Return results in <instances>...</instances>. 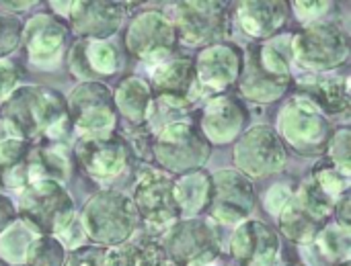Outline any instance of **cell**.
<instances>
[{
	"label": "cell",
	"mask_w": 351,
	"mask_h": 266,
	"mask_svg": "<svg viewBox=\"0 0 351 266\" xmlns=\"http://www.w3.org/2000/svg\"><path fill=\"white\" fill-rule=\"evenodd\" d=\"M2 119L31 146L62 144L72 131L66 101L45 86L14 88L2 103Z\"/></svg>",
	"instance_id": "obj_1"
},
{
	"label": "cell",
	"mask_w": 351,
	"mask_h": 266,
	"mask_svg": "<svg viewBox=\"0 0 351 266\" xmlns=\"http://www.w3.org/2000/svg\"><path fill=\"white\" fill-rule=\"evenodd\" d=\"M282 41L249 43L243 51V68L237 80L239 92L253 103H274L282 98L290 84V59Z\"/></svg>",
	"instance_id": "obj_2"
},
{
	"label": "cell",
	"mask_w": 351,
	"mask_h": 266,
	"mask_svg": "<svg viewBox=\"0 0 351 266\" xmlns=\"http://www.w3.org/2000/svg\"><path fill=\"white\" fill-rule=\"evenodd\" d=\"M138 224V211L130 197L117 191H101L82 209V228L97 246H119L130 240Z\"/></svg>",
	"instance_id": "obj_3"
},
{
	"label": "cell",
	"mask_w": 351,
	"mask_h": 266,
	"mask_svg": "<svg viewBox=\"0 0 351 266\" xmlns=\"http://www.w3.org/2000/svg\"><path fill=\"white\" fill-rule=\"evenodd\" d=\"M150 154L167 172L185 174L191 170H199L212 154V146L199 131V127L191 125L189 119L171 123L162 127L152 137Z\"/></svg>",
	"instance_id": "obj_4"
},
{
	"label": "cell",
	"mask_w": 351,
	"mask_h": 266,
	"mask_svg": "<svg viewBox=\"0 0 351 266\" xmlns=\"http://www.w3.org/2000/svg\"><path fill=\"white\" fill-rule=\"evenodd\" d=\"M21 191V220L31 224L41 236L60 238L76 222L74 201L60 183H29Z\"/></svg>",
	"instance_id": "obj_5"
},
{
	"label": "cell",
	"mask_w": 351,
	"mask_h": 266,
	"mask_svg": "<svg viewBox=\"0 0 351 266\" xmlns=\"http://www.w3.org/2000/svg\"><path fill=\"white\" fill-rule=\"evenodd\" d=\"M333 209L335 201L327 197L313 181H306L296 193H292L290 201L280 211V230L296 244H311L329 224Z\"/></svg>",
	"instance_id": "obj_6"
},
{
	"label": "cell",
	"mask_w": 351,
	"mask_h": 266,
	"mask_svg": "<svg viewBox=\"0 0 351 266\" xmlns=\"http://www.w3.org/2000/svg\"><path fill=\"white\" fill-rule=\"evenodd\" d=\"M278 127L284 142L304 156H319L327 150L331 129L327 117L304 96L294 94L282 107Z\"/></svg>",
	"instance_id": "obj_7"
},
{
	"label": "cell",
	"mask_w": 351,
	"mask_h": 266,
	"mask_svg": "<svg viewBox=\"0 0 351 266\" xmlns=\"http://www.w3.org/2000/svg\"><path fill=\"white\" fill-rule=\"evenodd\" d=\"M290 47L300 66L319 72L339 68L350 57L348 35L333 23L306 25L292 37Z\"/></svg>",
	"instance_id": "obj_8"
},
{
	"label": "cell",
	"mask_w": 351,
	"mask_h": 266,
	"mask_svg": "<svg viewBox=\"0 0 351 266\" xmlns=\"http://www.w3.org/2000/svg\"><path fill=\"white\" fill-rule=\"evenodd\" d=\"M288 160L280 135L265 125L247 129L234 146V164L247 178H265L284 170Z\"/></svg>",
	"instance_id": "obj_9"
},
{
	"label": "cell",
	"mask_w": 351,
	"mask_h": 266,
	"mask_svg": "<svg viewBox=\"0 0 351 266\" xmlns=\"http://www.w3.org/2000/svg\"><path fill=\"white\" fill-rule=\"evenodd\" d=\"M171 23L177 41L191 47H208L228 35V10L222 2H179Z\"/></svg>",
	"instance_id": "obj_10"
},
{
	"label": "cell",
	"mask_w": 351,
	"mask_h": 266,
	"mask_svg": "<svg viewBox=\"0 0 351 266\" xmlns=\"http://www.w3.org/2000/svg\"><path fill=\"white\" fill-rule=\"evenodd\" d=\"M66 109L70 123L86 135L111 133L117 125L113 92L103 82H80L72 90Z\"/></svg>",
	"instance_id": "obj_11"
},
{
	"label": "cell",
	"mask_w": 351,
	"mask_h": 266,
	"mask_svg": "<svg viewBox=\"0 0 351 266\" xmlns=\"http://www.w3.org/2000/svg\"><path fill=\"white\" fill-rule=\"evenodd\" d=\"M160 246L167 256L179 266H208L220 254L214 228L197 217L177 222Z\"/></svg>",
	"instance_id": "obj_12"
},
{
	"label": "cell",
	"mask_w": 351,
	"mask_h": 266,
	"mask_svg": "<svg viewBox=\"0 0 351 266\" xmlns=\"http://www.w3.org/2000/svg\"><path fill=\"white\" fill-rule=\"evenodd\" d=\"M177 45V33L160 10H144L140 12L125 31V47L138 59L148 62H165L171 57Z\"/></svg>",
	"instance_id": "obj_13"
},
{
	"label": "cell",
	"mask_w": 351,
	"mask_h": 266,
	"mask_svg": "<svg viewBox=\"0 0 351 266\" xmlns=\"http://www.w3.org/2000/svg\"><path fill=\"white\" fill-rule=\"evenodd\" d=\"M257 203L251 178L239 170H218L212 176L210 215L220 224H243L249 220Z\"/></svg>",
	"instance_id": "obj_14"
},
{
	"label": "cell",
	"mask_w": 351,
	"mask_h": 266,
	"mask_svg": "<svg viewBox=\"0 0 351 266\" xmlns=\"http://www.w3.org/2000/svg\"><path fill=\"white\" fill-rule=\"evenodd\" d=\"M132 203L152 228H169L181 220L173 195V176L165 170H146L136 183Z\"/></svg>",
	"instance_id": "obj_15"
},
{
	"label": "cell",
	"mask_w": 351,
	"mask_h": 266,
	"mask_svg": "<svg viewBox=\"0 0 351 266\" xmlns=\"http://www.w3.org/2000/svg\"><path fill=\"white\" fill-rule=\"evenodd\" d=\"M197 86L208 94H222L237 84L243 68V49L234 43L220 41L199 51L193 62Z\"/></svg>",
	"instance_id": "obj_16"
},
{
	"label": "cell",
	"mask_w": 351,
	"mask_h": 266,
	"mask_svg": "<svg viewBox=\"0 0 351 266\" xmlns=\"http://www.w3.org/2000/svg\"><path fill=\"white\" fill-rule=\"evenodd\" d=\"M128 142L111 131L103 135H86L76 148V158L86 174L97 181H109L123 172L130 160Z\"/></svg>",
	"instance_id": "obj_17"
},
{
	"label": "cell",
	"mask_w": 351,
	"mask_h": 266,
	"mask_svg": "<svg viewBox=\"0 0 351 266\" xmlns=\"http://www.w3.org/2000/svg\"><path fill=\"white\" fill-rule=\"evenodd\" d=\"M249 123V113L247 107L241 103L239 96L222 92L212 96L206 107L202 109L199 117V131L208 139V144H230L234 142L245 125Z\"/></svg>",
	"instance_id": "obj_18"
},
{
	"label": "cell",
	"mask_w": 351,
	"mask_h": 266,
	"mask_svg": "<svg viewBox=\"0 0 351 266\" xmlns=\"http://www.w3.org/2000/svg\"><path fill=\"white\" fill-rule=\"evenodd\" d=\"M66 8L62 21L82 39H107L123 21V4L117 2H66Z\"/></svg>",
	"instance_id": "obj_19"
},
{
	"label": "cell",
	"mask_w": 351,
	"mask_h": 266,
	"mask_svg": "<svg viewBox=\"0 0 351 266\" xmlns=\"http://www.w3.org/2000/svg\"><path fill=\"white\" fill-rule=\"evenodd\" d=\"M280 248L276 230L259 220L243 222L230 240V252L241 266H271Z\"/></svg>",
	"instance_id": "obj_20"
},
{
	"label": "cell",
	"mask_w": 351,
	"mask_h": 266,
	"mask_svg": "<svg viewBox=\"0 0 351 266\" xmlns=\"http://www.w3.org/2000/svg\"><path fill=\"white\" fill-rule=\"evenodd\" d=\"M68 39V25L53 14H35L23 25L21 41L27 59L37 66H49L58 59Z\"/></svg>",
	"instance_id": "obj_21"
},
{
	"label": "cell",
	"mask_w": 351,
	"mask_h": 266,
	"mask_svg": "<svg viewBox=\"0 0 351 266\" xmlns=\"http://www.w3.org/2000/svg\"><path fill=\"white\" fill-rule=\"evenodd\" d=\"M68 68L82 82H99L119 70V53L107 39H78L68 49Z\"/></svg>",
	"instance_id": "obj_22"
},
{
	"label": "cell",
	"mask_w": 351,
	"mask_h": 266,
	"mask_svg": "<svg viewBox=\"0 0 351 266\" xmlns=\"http://www.w3.org/2000/svg\"><path fill=\"white\" fill-rule=\"evenodd\" d=\"M152 88L156 96L173 98L191 105V94L197 88L195 66L189 57H167L152 72Z\"/></svg>",
	"instance_id": "obj_23"
},
{
	"label": "cell",
	"mask_w": 351,
	"mask_h": 266,
	"mask_svg": "<svg viewBox=\"0 0 351 266\" xmlns=\"http://www.w3.org/2000/svg\"><path fill=\"white\" fill-rule=\"evenodd\" d=\"M288 2H241L237 6V23L239 27L255 37V39H265L278 33L286 18H288Z\"/></svg>",
	"instance_id": "obj_24"
},
{
	"label": "cell",
	"mask_w": 351,
	"mask_h": 266,
	"mask_svg": "<svg viewBox=\"0 0 351 266\" xmlns=\"http://www.w3.org/2000/svg\"><path fill=\"white\" fill-rule=\"evenodd\" d=\"M173 195L179 209V215L191 220L199 215L210 205L212 197V174L206 170H191L173 178Z\"/></svg>",
	"instance_id": "obj_25"
},
{
	"label": "cell",
	"mask_w": 351,
	"mask_h": 266,
	"mask_svg": "<svg viewBox=\"0 0 351 266\" xmlns=\"http://www.w3.org/2000/svg\"><path fill=\"white\" fill-rule=\"evenodd\" d=\"M27 172H29V183L53 181L62 185L70 172V164L62 146L60 144L31 146L27 154Z\"/></svg>",
	"instance_id": "obj_26"
},
{
	"label": "cell",
	"mask_w": 351,
	"mask_h": 266,
	"mask_svg": "<svg viewBox=\"0 0 351 266\" xmlns=\"http://www.w3.org/2000/svg\"><path fill=\"white\" fill-rule=\"evenodd\" d=\"M152 88L150 84L140 78V76H128L123 78L115 92H113V103H115V109L132 123L136 125H144L146 123V117H148V111H150V105H152Z\"/></svg>",
	"instance_id": "obj_27"
},
{
	"label": "cell",
	"mask_w": 351,
	"mask_h": 266,
	"mask_svg": "<svg viewBox=\"0 0 351 266\" xmlns=\"http://www.w3.org/2000/svg\"><path fill=\"white\" fill-rule=\"evenodd\" d=\"M167 258L165 248L156 240H144L138 244L123 242L107 248L105 266H160Z\"/></svg>",
	"instance_id": "obj_28"
},
{
	"label": "cell",
	"mask_w": 351,
	"mask_h": 266,
	"mask_svg": "<svg viewBox=\"0 0 351 266\" xmlns=\"http://www.w3.org/2000/svg\"><path fill=\"white\" fill-rule=\"evenodd\" d=\"M298 96H304L311 101L323 115L325 113H346L350 107V80L343 82L327 80V82H315L306 84L298 90Z\"/></svg>",
	"instance_id": "obj_29"
},
{
	"label": "cell",
	"mask_w": 351,
	"mask_h": 266,
	"mask_svg": "<svg viewBox=\"0 0 351 266\" xmlns=\"http://www.w3.org/2000/svg\"><path fill=\"white\" fill-rule=\"evenodd\" d=\"M39 232L25 220H14L6 230L0 232V258L10 265H23L31 242Z\"/></svg>",
	"instance_id": "obj_30"
},
{
	"label": "cell",
	"mask_w": 351,
	"mask_h": 266,
	"mask_svg": "<svg viewBox=\"0 0 351 266\" xmlns=\"http://www.w3.org/2000/svg\"><path fill=\"white\" fill-rule=\"evenodd\" d=\"M350 226L343 224H327L321 234L317 236L319 252L329 261V263H348L350 261Z\"/></svg>",
	"instance_id": "obj_31"
},
{
	"label": "cell",
	"mask_w": 351,
	"mask_h": 266,
	"mask_svg": "<svg viewBox=\"0 0 351 266\" xmlns=\"http://www.w3.org/2000/svg\"><path fill=\"white\" fill-rule=\"evenodd\" d=\"M66 246L56 236H37L25 256L27 266H64Z\"/></svg>",
	"instance_id": "obj_32"
},
{
	"label": "cell",
	"mask_w": 351,
	"mask_h": 266,
	"mask_svg": "<svg viewBox=\"0 0 351 266\" xmlns=\"http://www.w3.org/2000/svg\"><path fill=\"white\" fill-rule=\"evenodd\" d=\"M311 181L333 201H337L343 193H348V183H350V178L343 176L329 160H323L315 166Z\"/></svg>",
	"instance_id": "obj_33"
},
{
	"label": "cell",
	"mask_w": 351,
	"mask_h": 266,
	"mask_svg": "<svg viewBox=\"0 0 351 266\" xmlns=\"http://www.w3.org/2000/svg\"><path fill=\"white\" fill-rule=\"evenodd\" d=\"M351 135L350 129H337L335 133H331L329 144H327V152H329V162L343 174L350 178V148H351Z\"/></svg>",
	"instance_id": "obj_34"
},
{
	"label": "cell",
	"mask_w": 351,
	"mask_h": 266,
	"mask_svg": "<svg viewBox=\"0 0 351 266\" xmlns=\"http://www.w3.org/2000/svg\"><path fill=\"white\" fill-rule=\"evenodd\" d=\"M21 35L23 23L8 12H0V57L16 49V45L21 43Z\"/></svg>",
	"instance_id": "obj_35"
},
{
	"label": "cell",
	"mask_w": 351,
	"mask_h": 266,
	"mask_svg": "<svg viewBox=\"0 0 351 266\" xmlns=\"http://www.w3.org/2000/svg\"><path fill=\"white\" fill-rule=\"evenodd\" d=\"M105 246H80L66 254L64 266H105Z\"/></svg>",
	"instance_id": "obj_36"
},
{
	"label": "cell",
	"mask_w": 351,
	"mask_h": 266,
	"mask_svg": "<svg viewBox=\"0 0 351 266\" xmlns=\"http://www.w3.org/2000/svg\"><path fill=\"white\" fill-rule=\"evenodd\" d=\"M302 23H317L333 4L331 2H292L290 4Z\"/></svg>",
	"instance_id": "obj_37"
},
{
	"label": "cell",
	"mask_w": 351,
	"mask_h": 266,
	"mask_svg": "<svg viewBox=\"0 0 351 266\" xmlns=\"http://www.w3.org/2000/svg\"><path fill=\"white\" fill-rule=\"evenodd\" d=\"M19 84V68L14 62L0 57V98H6Z\"/></svg>",
	"instance_id": "obj_38"
},
{
	"label": "cell",
	"mask_w": 351,
	"mask_h": 266,
	"mask_svg": "<svg viewBox=\"0 0 351 266\" xmlns=\"http://www.w3.org/2000/svg\"><path fill=\"white\" fill-rule=\"evenodd\" d=\"M290 197H292L290 187H286V185H276L274 189H269V193H267V197H265V207H267V211L274 213V215H280V211H282L284 205L290 201Z\"/></svg>",
	"instance_id": "obj_39"
},
{
	"label": "cell",
	"mask_w": 351,
	"mask_h": 266,
	"mask_svg": "<svg viewBox=\"0 0 351 266\" xmlns=\"http://www.w3.org/2000/svg\"><path fill=\"white\" fill-rule=\"evenodd\" d=\"M16 220V209L12 207L10 199L0 193V232L6 230Z\"/></svg>",
	"instance_id": "obj_40"
},
{
	"label": "cell",
	"mask_w": 351,
	"mask_h": 266,
	"mask_svg": "<svg viewBox=\"0 0 351 266\" xmlns=\"http://www.w3.org/2000/svg\"><path fill=\"white\" fill-rule=\"evenodd\" d=\"M333 211L337 213V222H339V224L350 226V195H348V193H343V195L335 201V209H333Z\"/></svg>",
	"instance_id": "obj_41"
},
{
	"label": "cell",
	"mask_w": 351,
	"mask_h": 266,
	"mask_svg": "<svg viewBox=\"0 0 351 266\" xmlns=\"http://www.w3.org/2000/svg\"><path fill=\"white\" fill-rule=\"evenodd\" d=\"M31 2H0V8H27Z\"/></svg>",
	"instance_id": "obj_42"
},
{
	"label": "cell",
	"mask_w": 351,
	"mask_h": 266,
	"mask_svg": "<svg viewBox=\"0 0 351 266\" xmlns=\"http://www.w3.org/2000/svg\"><path fill=\"white\" fill-rule=\"evenodd\" d=\"M160 266H179V265H175V263H173L171 258H167V261H165V263H162Z\"/></svg>",
	"instance_id": "obj_43"
},
{
	"label": "cell",
	"mask_w": 351,
	"mask_h": 266,
	"mask_svg": "<svg viewBox=\"0 0 351 266\" xmlns=\"http://www.w3.org/2000/svg\"><path fill=\"white\" fill-rule=\"evenodd\" d=\"M337 266H350V261H348V263H341V265H337Z\"/></svg>",
	"instance_id": "obj_44"
},
{
	"label": "cell",
	"mask_w": 351,
	"mask_h": 266,
	"mask_svg": "<svg viewBox=\"0 0 351 266\" xmlns=\"http://www.w3.org/2000/svg\"><path fill=\"white\" fill-rule=\"evenodd\" d=\"M284 266H304V265H284Z\"/></svg>",
	"instance_id": "obj_45"
}]
</instances>
